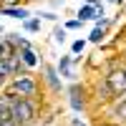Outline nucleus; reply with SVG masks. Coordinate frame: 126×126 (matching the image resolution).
I'll return each mask as SVG.
<instances>
[{"label":"nucleus","instance_id":"26","mask_svg":"<svg viewBox=\"0 0 126 126\" xmlns=\"http://www.w3.org/2000/svg\"><path fill=\"white\" fill-rule=\"evenodd\" d=\"M0 58H5V50H3V35H0Z\"/></svg>","mask_w":126,"mask_h":126},{"label":"nucleus","instance_id":"6","mask_svg":"<svg viewBox=\"0 0 126 126\" xmlns=\"http://www.w3.org/2000/svg\"><path fill=\"white\" fill-rule=\"evenodd\" d=\"M18 56H20V61H23V66L28 71H35V68H40V63H43V56H40V50L35 48V43L25 46V48H18Z\"/></svg>","mask_w":126,"mask_h":126},{"label":"nucleus","instance_id":"25","mask_svg":"<svg viewBox=\"0 0 126 126\" xmlns=\"http://www.w3.org/2000/svg\"><path fill=\"white\" fill-rule=\"evenodd\" d=\"M78 124H81V119H78V116H73V119H71V126H78Z\"/></svg>","mask_w":126,"mask_h":126},{"label":"nucleus","instance_id":"19","mask_svg":"<svg viewBox=\"0 0 126 126\" xmlns=\"http://www.w3.org/2000/svg\"><path fill=\"white\" fill-rule=\"evenodd\" d=\"M88 5H93V8H103V3H106V0H86Z\"/></svg>","mask_w":126,"mask_h":126},{"label":"nucleus","instance_id":"15","mask_svg":"<svg viewBox=\"0 0 126 126\" xmlns=\"http://www.w3.org/2000/svg\"><path fill=\"white\" fill-rule=\"evenodd\" d=\"M86 43H88L86 38H73L68 48H71V53H73V56H83V50H86Z\"/></svg>","mask_w":126,"mask_h":126},{"label":"nucleus","instance_id":"7","mask_svg":"<svg viewBox=\"0 0 126 126\" xmlns=\"http://www.w3.org/2000/svg\"><path fill=\"white\" fill-rule=\"evenodd\" d=\"M101 76L109 81L113 96H119L121 91H126V71H124V66H121V68H113V71H109V73H101Z\"/></svg>","mask_w":126,"mask_h":126},{"label":"nucleus","instance_id":"3","mask_svg":"<svg viewBox=\"0 0 126 126\" xmlns=\"http://www.w3.org/2000/svg\"><path fill=\"white\" fill-rule=\"evenodd\" d=\"M66 98H68V106L71 111H76V113H83L88 109V103H91V96H88V86H83V83H76V81H71L66 88Z\"/></svg>","mask_w":126,"mask_h":126},{"label":"nucleus","instance_id":"20","mask_svg":"<svg viewBox=\"0 0 126 126\" xmlns=\"http://www.w3.org/2000/svg\"><path fill=\"white\" fill-rule=\"evenodd\" d=\"M0 5H23V0H3Z\"/></svg>","mask_w":126,"mask_h":126},{"label":"nucleus","instance_id":"18","mask_svg":"<svg viewBox=\"0 0 126 126\" xmlns=\"http://www.w3.org/2000/svg\"><path fill=\"white\" fill-rule=\"evenodd\" d=\"M35 15H38L40 20H48V23H58V20H61L58 13H53V10H43V13H35Z\"/></svg>","mask_w":126,"mask_h":126},{"label":"nucleus","instance_id":"5","mask_svg":"<svg viewBox=\"0 0 126 126\" xmlns=\"http://www.w3.org/2000/svg\"><path fill=\"white\" fill-rule=\"evenodd\" d=\"M88 96H91V101H98V103H111L113 91H111V86H109V81L103 78V76H98L96 81H93V86L88 88Z\"/></svg>","mask_w":126,"mask_h":126},{"label":"nucleus","instance_id":"31","mask_svg":"<svg viewBox=\"0 0 126 126\" xmlns=\"http://www.w3.org/2000/svg\"><path fill=\"white\" fill-rule=\"evenodd\" d=\"M0 3H3V0H0Z\"/></svg>","mask_w":126,"mask_h":126},{"label":"nucleus","instance_id":"27","mask_svg":"<svg viewBox=\"0 0 126 126\" xmlns=\"http://www.w3.org/2000/svg\"><path fill=\"white\" fill-rule=\"evenodd\" d=\"M23 3H43V0H23Z\"/></svg>","mask_w":126,"mask_h":126},{"label":"nucleus","instance_id":"10","mask_svg":"<svg viewBox=\"0 0 126 126\" xmlns=\"http://www.w3.org/2000/svg\"><path fill=\"white\" fill-rule=\"evenodd\" d=\"M40 28H43V20H40L38 15H30V18H25V20H20V30H23L25 35L40 33Z\"/></svg>","mask_w":126,"mask_h":126},{"label":"nucleus","instance_id":"2","mask_svg":"<svg viewBox=\"0 0 126 126\" xmlns=\"http://www.w3.org/2000/svg\"><path fill=\"white\" fill-rule=\"evenodd\" d=\"M3 88L18 93V96H23V98H35V101H40V88H43V83H40V78L35 76L33 71H28V73H20V76H13Z\"/></svg>","mask_w":126,"mask_h":126},{"label":"nucleus","instance_id":"24","mask_svg":"<svg viewBox=\"0 0 126 126\" xmlns=\"http://www.w3.org/2000/svg\"><path fill=\"white\" fill-rule=\"evenodd\" d=\"M109 3H113V5H116V8H121V5L126 3V0H109Z\"/></svg>","mask_w":126,"mask_h":126},{"label":"nucleus","instance_id":"8","mask_svg":"<svg viewBox=\"0 0 126 126\" xmlns=\"http://www.w3.org/2000/svg\"><path fill=\"white\" fill-rule=\"evenodd\" d=\"M56 68L61 73L63 81H76V66H73V53H66V56H58L56 61Z\"/></svg>","mask_w":126,"mask_h":126},{"label":"nucleus","instance_id":"29","mask_svg":"<svg viewBox=\"0 0 126 126\" xmlns=\"http://www.w3.org/2000/svg\"><path fill=\"white\" fill-rule=\"evenodd\" d=\"M78 126H88V124H86V121H81V124H78Z\"/></svg>","mask_w":126,"mask_h":126},{"label":"nucleus","instance_id":"22","mask_svg":"<svg viewBox=\"0 0 126 126\" xmlns=\"http://www.w3.org/2000/svg\"><path fill=\"white\" fill-rule=\"evenodd\" d=\"M63 3H66V0H50V5H53V8H63Z\"/></svg>","mask_w":126,"mask_h":126},{"label":"nucleus","instance_id":"28","mask_svg":"<svg viewBox=\"0 0 126 126\" xmlns=\"http://www.w3.org/2000/svg\"><path fill=\"white\" fill-rule=\"evenodd\" d=\"M5 33H8V30H5V28H3V25H0V35H5Z\"/></svg>","mask_w":126,"mask_h":126},{"label":"nucleus","instance_id":"13","mask_svg":"<svg viewBox=\"0 0 126 126\" xmlns=\"http://www.w3.org/2000/svg\"><path fill=\"white\" fill-rule=\"evenodd\" d=\"M106 38H109V30H103V28H98V25H93V30L88 33V43H93V46H103L106 43Z\"/></svg>","mask_w":126,"mask_h":126},{"label":"nucleus","instance_id":"21","mask_svg":"<svg viewBox=\"0 0 126 126\" xmlns=\"http://www.w3.org/2000/svg\"><path fill=\"white\" fill-rule=\"evenodd\" d=\"M119 56L126 61V43H124V46H119Z\"/></svg>","mask_w":126,"mask_h":126},{"label":"nucleus","instance_id":"9","mask_svg":"<svg viewBox=\"0 0 126 126\" xmlns=\"http://www.w3.org/2000/svg\"><path fill=\"white\" fill-rule=\"evenodd\" d=\"M0 15L13 18V20H25V18L33 15V13H30V8L23 3V5H0Z\"/></svg>","mask_w":126,"mask_h":126},{"label":"nucleus","instance_id":"11","mask_svg":"<svg viewBox=\"0 0 126 126\" xmlns=\"http://www.w3.org/2000/svg\"><path fill=\"white\" fill-rule=\"evenodd\" d=\"M5 63H8V71H10V78H13V76H20V73H28V68L23 66V61H20V56H18V53H13V56H8V58H5Z\"/></svg>","mask_w":126,"mask_h":126},{"label":"nucleus","instance_id":"14","mask_svg":"<svg viewBox=\"0 0 126 126\" xmlns=\"http://www.w3.org/2000/svg\"><path fill=\"white\" fill-rule=\"evenodd\" d=\"M53 40H56L58 46H66L68 43V30L63 28L61 23H53Z\"/></svg>","mask_w":126,"mask_h":126},{"label":"nucleus","instance_id":"30","mask_svg":"<svg viewBox=\"0 0 126 126\" xmlns=\"http://www.w3.org/2000/svg\"><path fill=\"white\" fill-rule=\"evenodd\" d=\"M124 71H126V63H124Z\"/></svg>","mask_w":126,"mask_h":126},{"label":"nucleus","instance_id":"12","mask_svg":"<svg viewBox=\"0 0 126 126\" xmlns=\"http://www.w3.org/2000/svg\"><path fill=\"white\" fill-rule=\"evenodd\" d=\"M76 18H78V20H83V23H93V20H96L98 15H96V8H93V5L83 3V5L76 10Z\"/></svg>","mask_w":126,"mask_h":126},{"label":"nucleus","instance_id":"16","mask_svg":"<svg viewBox=\"0 0 126 126\" xmlns=\"http://www.w3.org/2000/svg\"><path fill=\"white\" fill-rule=\"evenodd\" d=\"M83 25H86V23H83V20H78V18H68L66 23H63V28H66L68 33H76V30H81Z\"/></svg>","mask_w":126,"mask_h":126},{"label":"nucleus","instance_id":"17","mask_svg":"<svg viewBox=\"0 0 126 126\" xmlns=\"http://www.w3.org/2000/svg\"><path fill=\"white\" fill-rule=\"evenodd\" d=\"M10 81V71H8V63L5 58H0V91H3V86Z\"/></svg>","mask_w":126,"mask_h":126},{"label":"nucleus","instance_id":"1","mask_svg":"<svg viewBox=\"0 0 126 126\" xmlns=\"http://www.w3.org/2000/svg\"><path fill=\"white\" fill-rule=\"evenodd\" d=\"M0 96H3V101L10 106V116H13V121L18 126H35L38 119H40V103L35 98H23L18 96V93L13 91H0Z\"/></svg>","mask_w":126,"mask_h":126},{"label":"nucleus","instance_id":"23","mask_svg":"<svg viewBox=\"0 0 126 126\" xmlns=\"http://www.w3.org/2000/svg\"><path fill=\"white\" fill-rule=\"evenodd\" d=\"M83 63V56H73V66H81Z\"/></svg>","mask_w":126,"mask_h":126},{"label":"nucleus","instance_id":"4","mask_svg":"<svg viewBox=\"0 0 126 126\" xmlns=\"http://www.w3.org/2000/svg\"><path fill=\"white\" fill-rule=\"evenodd\" d=\"M40 83L48 88L50 96H61L63 88H66V86H63L61 73H58V68H56V63H48V61L40 63Z\"/></svg>","mask_w":126,"mask_h":126}]
</instances>
